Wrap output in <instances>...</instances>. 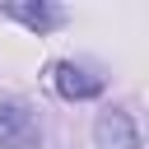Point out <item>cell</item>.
Returning a JSON list of instances; mask_svg holds the SVG:
<instances>
[{
  "label": "cell",
  "instance_id": "2",
  "mask_svg": "<svg viewBox=\"0 0 149 149\" xmlns=\"http://www.w3.org/2000/svg\"><path fill=\"white\" fill-rule=\"evenodd\" d=\"M93 140H98V149H140L135 116H130L126 107H107V112L93 121Z\"/></svg>",
  "mask_w": 149,
  "mask_h": 149
},
{
  "label": "cell",
  "instance_id": "4",
  "mask_svg": "<svg viewBox=\"0 0 149 149\" xmlns=\"http://www.w3.org/2000/svg\"><path fill=\"white\" fill-rule=\"evenodd\" d=\"M0 14L5 19H14V23H23V28H33V33H51V28H61L65 23V9L61 5H23V0H9V5H0Z\"/></svg>",
  "mask_w": 149,
  "mask_h": 149
},
{
  "label": "cell",
  "instance_id": "1",
  "mask_svg": "<svg viewBox=\"0 0 149 149\" xmlns=\"http://www.w3.org/2000/svg\"><path fill=\"white\" fill-rule=\"evenodd\" d=\"M0 149H42V121L23 98L0 102Z\"/></svg>",
  "mask_w": 149,
  "mask_h": 149
},
{
  "label": "cell",
  "instance_id": "3",
  "mask_svg": "<svg viewBox=\"0 0 149 149\" xmlns=\"http://www.w3.org/2000/svg\"><path fill=\"white\" fill-rule=\"evenodd\" d=\"M51 79H56V93L70 98V102H84V98H98L102 93V74L88 70V65H74V61H61L51 70Z\"/></svg>",
  "mask_w": 149,
  "mask_h": 149
}]
</instances>
